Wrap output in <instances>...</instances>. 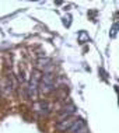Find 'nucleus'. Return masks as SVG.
<instances>
[{
    "label": "nucleus",
    "mask_w": 119,
    "mask_h": 133,
    "mask_svg": "<svg viewBox=\"0 0 119 133\" xmlns=\"http://www.w3.org/2000/svg\"><path fill=\"white\" fill-rule=\"evenodd\" d=\"M53 85H55V76L53 74H45L44 77H42V80L39 81V91L46 94V92H49L50 90L53 88Z\"/></svg>",
    "instance_id": "nucleus-1"
},
{
    "label": "nucleus",
    "mask_w": 119,
    "mask_h": 133,
    "mask_svg": "<svg viewBox=\"0 0 119 133\" xmlns=\"http://www.w3.org/2000/svg\"><path fill=\"white\" fill-rule=\"evenodd\" d=\"M76 118H67V119H63V121H60L59 123L56 125V129L57 130H60V132H69V129L73 126V125L76 123Z\"/></svg>",
    "instance_id": "nucleus-3"
},
{
    "label": "nucleus",
    "mask_w": 119,
    "mask_h": 133,
    "mask_svg": "<svg viewBox=\"0 0 119 133\" xmlns=\"http://www.w3.org/2000/svg\"><path fill=\"white\" fill-rule=\"evenodd\" d=\"M39 81H41V73H39L38 70H34L32 71L31 81H30V87H28V97H30V98H35Z\"/></svg>",
    "instance_id": "nucleus-2"
},
{
    "label": "nucleus",
    "mask_w": 119,
    "mask_h": 133,
    "mask_svg": "<svg viewBox=\"0 0 119 133\" xmlns=\"http://www.w3.org/2000/svg\"><path fill=\"white\" fill-rule=\"evenodd\" d=\"M90 41V37H88V34L85 31H80V34H78V42L80 44H85V42H88Z\"/></svg>",
    "instance_id": "nucleus-5"
},
{
    "label": "nucleus",
    "mask_w": 119,
    "mask_h": 133,
    "mask_svg": "<svg viewBox=\"0 0 119 133\" xmlns=\"http://www.w3.org/2000/svg\"><path fill=\"white\" fill-rule=\"evenodd\" d=\"M118 34V23L115 21L114 23V27H112V32H111V38H115Z\"/></svg>",
    "instance_id": "nucleus-6"
},
{
    "label": "nucleus",
    "mask_w": 119,
    "mask_h": 133,
    "mask_svg": "<svg viewBox=\"0 0 119 133\" xmlns=\"http://www.w3.org/2000/svg\"><path fill=\"white\" fill-rule=\"evenodd\" d=\"M35 111L41 115H44V116H46V115L49 114V107H48V104L46 102H38L37 105H35Z\"/></svg>",
    "instance_id": "nucleus-4"
},
{
    "label": "nucleus",
    "mask_w": 119,
    "mask_h": 133,
    "mask_svg": "<svg viewBox=\"0 0 119 133\" xmlns=\"http://www.w3.org/2000/svg\"><path fill=\"white\" fill-rule=\"evenodd\" d=\"M63 24H64L66 27H70V16L63 17Z\"/></svg>",
    "instance_id": "nucleus-7"
}]
</instances>
